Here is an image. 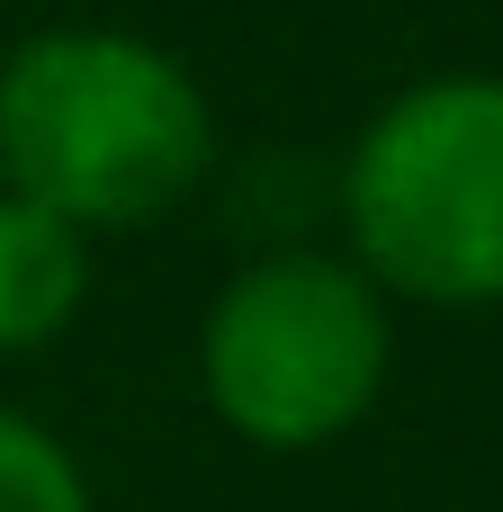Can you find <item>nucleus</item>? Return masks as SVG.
<instances>
[{"label":"nucleus","mask_w":503,"mask_h":512,"mask_svg":"<svg viewBox=\"0 0 503 512\" xmlns=\"http://www.w3.org/2000/svg\"><path fill=\"white\" fill-rule=\"evenodd\" d=\"M342 252L387 306H503V72L450 63L387 90L333 162Z\"/></svg>","instance_id":"nucleus-2"},{"label":"nucleus","mask_w":503,"mask_h":512,"mask_svg":"<svg viewBox=\"0 0 503 512\" xmlns=\"http://www.w3.org/2000/svg\"><path fill=\"white\" fill-rule=\"evenodd\" d=\"M90 306V234L0 189V360L54 351Z\"/></svg>","instance_id":"nucleus-4"},{"label":"nucleus","mask_w":503,"mask_h":512,"mask_svg":"<svg viewBox=\"0 0 503 512\" xmlns=\"http://www.w3.org/2000/svg\"><path fill=\"white\" fill-rule=\"evenodd\" d=\"M216 99L144 27H27L0 54V189L72 234H153L216 180Z\"/></svg>","instance_id":"nucleus-1"},{"label":"nucleus","mask_w":503,"mask_h":512,"mask_svg":"<svg viewBox=\"0 0 503 512\" xmlns=\"http://www.w3.org/2000/svg\"><path fill=\"white\" fill-rule=\"evenodd\" d=\"M0 512H99L72 441L27 405H0Z\"/></svg>","instance_id":"nucleus-5"},{"label":"nucleus","mask_w":503,"mask_h":512,"mask_svg":"<svg viewBox=\"0 0 503 512\" xmlns=\"http://www.w3.org/2000/svg\"><path fill=\"white\" fill-rule=\"evenodd\" d=\"M387 378L396 306L342 243H270L198 315V396L243 450L315 459L378 414Z\"/></svg>","instance_id":"nucleus-3"}]
</instances>
